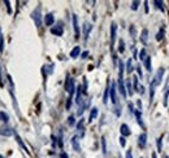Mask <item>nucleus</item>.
<instances>
[{
	"label": "nucleus",
	"instance_id": "1",
	"mask_svg": "<svg viewBox=\"0 0 169 158\" xmlns=\"http://www.w3.org/2000/svg\"><path fill=\"white\" fill-rule=\"evenodd\" d=\"M75 83H74V79L70 78V77H66V80H65V89L66 92L69 93V96H73L74 95V91H75Z\"/></svg>",
	"mask_w": 169,
	"mask_h": 158
},
{
	"label": "nucleus",
	"instance_id": "2",
	"mask_svg": "<svg viewBox=\"0 0 169 158\" xmlns=\"http://www.w3.org/2000/svg\"><path fill=\"white\" fill-rule=\"evenodd\" d=\"M164 73H165V69L164 67H160V69L156 71V74H155V77H153V79L151 80V83H152L153 86H160L161 84V82H163V77H164Z\"/></svg>",
	"mask_w": 169,
	"mask_h": 158
},
{
	"label": "nucleus",
	"instance_id": "3",
	"mask_svg": "<svg viewBox=\"0 0 169 158\" xmlns=\"http://www.w3.org/2000/svg\"><path fill=\"white\" fill-rule=\"evenodd\" d=\"M31 18H33V21H34L35 26H37V27H40V26H42V13H40V7H38L37 9H35V11L31 13Z\"/></svg>",
	"mask_w": 169,
	"mask_h": 158
},
{
	"label": "nucleus",
	"instance_id": "4",
	"mask_svg": "<svg viewBox=\"0 0 169 158\" xmlns=\"http://www.w3.org/2000/svg\"><path fill=\"white\" fill-rule=\"evenodd\" d=\"M109 99H111V101H112V104H114L116 105L117 104V84L116 83H112L111 84V89H109Z\"/></svg>",
	"mask_w": 169,
	"mask_h": 158
},
{
	"label": "nucleus",
	"instance_id": "5",
	"mask_svg": "<svg viewBox=\"0 0 169 158\" xmlns=\"http://www.w3.org/2000/svg\"><path fill=\"white\" fill-rule=\"evenodd\" d=\"M83 93H84L83 87H82V86H78V87H77V95H75V103H77V105H80V106L83 104V99H82Z\"/></svg>",
	"mask_w": 169,
	"mask_h": 158
},
{
	"label": "nucleus",
	"instance_id": "6",
	"mask_svg": "<svg viewBox=\"0 0 169 158\" xmlns=\"http://www.w3.org/2000/svg\"><path fill=\"white\" fill-rule=\"evenodd\" d=\"M117 89L120 91V93H121V96L125 99L126 96H128V92H126V87H125V83H124V79H120L119 78V82H117Z\"/></svg>",
	"mask_w": 169,
	"mask_h": 158
},
{
	"label": "nucleus",
	"instance_id": "7",
	"mask_svg": "<svg viewBox=\"0 0 169 158\" xmlns=\"http://www.w3.org/2000/svg\"><path fill=\"white\" fill-rule=\"evenodd\" d=\"M116 37H117V25L114 22H112V25H111V46L112 47L114 41H116Z\"/></svg>",
	"mask_w": 169,
	"mask_h": 158
},
{
	"label": "nucleus",
	"instance_id": "8",
	"mask_svg": "<svg viewBox=\"0 0 169 158\" xmlns=\"http://www.w3.org/2000/svg\"><path fill=\"white\" fill-rule=\"evenodd\" d=\"M72 20H73V29H74V35L75 38H80V25H78V17L77 14H73V17H72Z\"/></svg>",
	"mask_w": 169,
	"mask_h": 158
},
{
	"label": "nucleus",
	"instance_id": "9",
	"mask_svg": "<svg viewBox=\"0 0 169 158\" xmlns=\"http://www.w3.org/2000/svg\"><path fill=\"white\" fill-rule=\"evenodd\" d=\"M14 133H16V131H14L13 129H11V127H1L0 129V135L1 136H13Z\"/></svg>",
	"mask_w": 169,
	"mask_h": 158
},
{
	"label": "nucleus",
	"instance_id": "10",
	"mask_svg": "<svg viewBox=\"0 0 169 158\" xmlns=\"http://www.w3.org/2000/svg\"><path fill=\"white\" fill-rule=\"evenodd\" d=\"M51 32H52L53 35H57V37H61L62 34H64V29H62V23H57V26L51 29Z\"/></svg>",
	"mask_w": 169,
	"mask_h": 158
},
{
	"label": "nucleus",
	"instance_id": "11",
	"mask_svg": "<svg viewBox=\"0 0 169 158\" xmlns=\"http://www.w3.org/2000/svg\"><path fill=\"white\" fill-rule=\"evenodd\" d=\"M133 87H134V91L139 92V93H142V95L144 93V87H143V86H139L137 77H134V78H133Z\"/></svg>",
	"mask_w": 169,
	"mask_h": 158
},
{
	"label": "nucleus",
	"instance_id": "12",
	"mask_svg": "<svg viewBox=\"0 0 169 158\" xmlns=\"http://www.w3.org/2000/svg\"><path fill=\"white\" fill-rule=\"evenodd\" d=\"M146 144H147V133L143 132L139 135V138H138V145H139V148H146Z\"/></svg>",
	"mask_w": 169,
	"mask_h": 158
},
{
	"label": "nucleus",
	"instance_id": "13",
	"mask_svg": "<svg viewBox=\"0 0 169 158\" xmlns=\"http://www.w3.org/2000/svg\"><path fill=\"white\" fill-rule=\"evenodd\" d=\"M120 132H121V136H124V138H126V136H129L131 133L130 129H129V126L126 123H122L121 127H120Z\"/></svg>",
	"mask_w": 169,
	"mask_h": 158
},
{
	"label": "nucleus",
	"instance_id": "14",
	"mask_svg": "<svg viewBox=\"0 0 169 158\" xmlns=\"http://www.w3.org/2000/svg\"><path fill=\"white\" fill-rule=\"evenodd\" d=\"M92 30V25L91 23H89V22H84L83 23V37H84V39L87 40V38H89V34H90V31Z\"/></svg>",
	"mask_w": 169,
	"mask_h": 158
},
{
	"label": "nucleus",
	"instance_id": "15",
	"mask_svg": "<svg viewBox=\"0 0 169 158\" xmlns=\"http://www.w3.org/2000/svg\"><path fill=\"white\" fill-rule=\"evenodd\" d=\"M44 23H46V26H52L53 23H55V17H53V13L46 14V17H44Z\"/></svg>",
	"mask_w": 169,
	"mask_h": 158
},
{
	"label": "nucleus",
	"instance_id": "16",
	"mask_svg": "<svg viewBox=\"0 0 169 158\" xmlns=\"http://www.w3.org/2000/svg\"><path fill=\"white\" fill-rule=\"evenodd\" d=\"M109 89H111V84H109V79L107 82V87L104 89V95H103V103L108 104V99H109Z\"/></svg>",
	"mask_w": 169,
	"mask_h": 158
},
{
	"label": "nucleus",
	"instance_id": "17",
	"mask_svg": "<svg viewBox=\"0 0 169 158\" xmlns=\"http://www.w3.org/2000/svg\"><path fill=\"white\" fill-rule=\"evenodd\" d=\"M72 147L75 152H80L81 150V145H80V141H78V136H73L72 138Z\"/></svg>",
	"mask_w": 169,
	"mask_h": 158
},
{
	"label": "nucleus",
	"instance_id": "18",
	"mask_svg": "<svg viewBox=\"0 0 169 158\" xmlns=\"http://www.w3.org/2000/svg\"><path fill=\"white\" fill-rule=\"evenodd\" d=\"M135 118H137V122H138V124L142 127V129H144V123H143V119H142V113H141V110H135Z\"/></svg>",
	"mask_w": 169,
	"mask_h": 158
},
{
	"label": "nucleus",
	"instance_id": "19",
	"mask_svg": "<svg viewBox=\"0 0 169 158\" xmlns=\"http://www.w3.org/2000/svg\"><path fill=\"white\" fill-rule=\"evenodd\" d=\"M141 41H142L143 44H147V41H148V30H147V29H143V30H142Z\"/></svg>",
	"mask_w": 169,
	"mask_h": 158
},
{
	"label": "nucleus",
	"instance_id": "20",
	"mask_svg": "<svg viewBox=\"0 0 169 158\" xmlns=\"http://www.w3.org/2000/svg\"><path fill=\"white\" fill-rule=\"evenodd\" d=\"M80 55H81V47L75 46L74 48L72 49V52H70V57L72 58H77V57H80Z\"/></svg>",
	"mask_w": 169,
	"mask_h": 158
},
{
	"label": "nucleus",
	"instance_id": "21",
	"mask_svg": "<svg viewBox=\"0 0 169 158\" xmlns=\"http://www.w3.org/2000/svg\"><path fill=\"white\" fill-rule=\"evenodd\" d=\"M125 87H126V92H128V95L129 96H133L134 95V87H133V84H131V80H126V83H125Z\"/></svg>",
	"mask_w": 169,
	"mask_h": 158
},
{
	"label": "nucleus",
	"instance_id": "22",
	"mask_svg": "<svg viewBox=\"0 0 169 158\" xmlns=\"http://www.w3.org/2000/svg\"><path fill=\"white\" fill-rule=\"evenodd\" d=\"M89 104H90V100H86L84 103L82 104V105L80 106V109H78V112H77V115H82L83 114V112L86 110V108L89 106Z\"/></svg>",
	"mask_w": 169,
	"mask_h": 158
},
{
	"label": "nucleus",
	"instance_id": "23",
	"mask_svg": "<svg viewBox=\"0 0 169 158\" xmlns=\"http://www.w3.org/2000/svg\"><path fill=\"white\" fill-rule=\"evenodd\" d=\"M98 109H96V108H92L91 109V112H90V117H89V122H90V123H91V122L92 121H95V118L96 117H98Z\"/></svg>",
	"mask_w": 169,
	"mask_h": 158
},
{
	"label": "nucleus",
	"instance_id": "24",
	"mask_svg": "<svg viewBox=\"0 0 169 158\" xmlns=\"http://www.w3.org/2000/svg\"><path fill=\"white\" fill-rule=\"evenodd\" d=\"M14 138H16V141H17V143H18V145H20V147H21V148H22V149H23V150H25V152H28V148H26V145H25V144H23L22 139H21V138H20V136H18V133H17V132H16V133H14Z\"/></svg>",
	"mask_w": 169,
	"mask_h": 158
},
{
	"label": "nucleus",
	"instance_id": "25",
	"mask_svg": "<svg viewBox=\"0 0 169 158\" xmlns=\"http://www.w3.org/2000/svg\"><path fill=\"white\" fill-rule=\"evenodd\" d=\"M153 4H155V7L158 8V9H160L161 12H165V4H164V1H160V0H155V1H153Z\"/></svg>",
	"mask_w": 169,
	"mask_h": 158
},
{
	"label": "nucleus",
	"instance_id": "26",
	"mask_svg": "<svg viewBox=\"0 0 169 158\" xmlns=\"http://www.w3.org/2000/svg\"><path fill=\"white\" fill-rule=\"evenodd\" d=\"M164 35H165V27L163 26V27H160V30H159L158 34H156V40L160 41V40L163 39V38H164Z\"/></svg>",
	"mask_w": 169,
	"mask_h": 158
},
{
	"label": "nucleus",
	"instance_id": "27",
	"mask_svg": "<svg viewBox=\"0 0 169 158\" xmlns=\"http://www.w3.org/2000/svg\"><path fill=\"white\" fill-rule=\"evenodd\" d=\"M0 121H1L3 123H8V121H9V115H8V113L0 112Z\"/></svg>",
	"mask_w": 169,
	"mask_h": 158
},
{
	"label": "nucleus",
	"instance_id": "28",
	"mask_svg": "<svg viewBox=\"0 0 169 158\" xmlns=\"http://www.w3.org/2000/svg\"><path fill=\"white\" fill-rule=\"evenodd\" d=\"M83 123H84V121H83V119H81V121L77 123V130H78V132H81V136H83V133H84Z\"/></svg>",
	"mask_w": 169,
	"mask_h": 158
},
{
	"label": "nucleus",
	"instance_id": "29",
	"mask_svg": "<svg viewBox=\"0 0 169 158\" xmlns=\"http://www.w3.org/2000/svg\"><path fill=\"white\" fill-rule=\"evenodd\" d=\"M133 70H134V66H133V60H131V58H129V60H128V62H126V71H128V73L130 74Z\"/></svg>",
	"mask_w": 169,
	"mask_h": 158
},
{
	"label": "nucleus",
	"instance_id": "30",
	"mask_svg": "<svg viewBox=\"0 0 169 158\" xmlns=\"http://www.w3.org/2000/svg\"><path fill=\"white\" fill-rule=\"evenodd\" d=\"M153 97H155V86L150 83V103H152Z\"/></svg>",
	"mask_w": 169,
	"mask_h": 158
},
{
	"label": "nucleus",
	"instance_id": "31",
	"mask_svg": "<svg viewBox=\"0 0 169 158\" xmlns=\"http://www.w3.org/2000/svg\"><path fill=\"white\" fill-rule=\"evenodd\" d=\"M143 64H144V66H146L147 71H151V56H147L146 60L143 61Z\"/></svg>",
	"mask_w": 169,
	"mask_h": 158
},
{
	"label": "nucleus",
	"instance_id": "32",
	"mask_svg": "<svg viewBox=\"0 0 169 158\" xmlns=\"http://www.w3.org/2000/svg\"><path fill=\"white\" fill-rule=\"evenodd\" d=\"M147 56H148V55H147L146 49H144V48H142V49H141V52H139V57H138V58H139L141 61L143 62L144 60H146V57H147Z\"/></svg>",
	"mask_w": 169,
	"mask_h": 158
},
{
	"label": "nucleus",
	"instance_id": "33",
	"mask_svg": "<svg viewBox=\"0 0 169 158\" xmlns=\"http://www.w3.org/2000/svg\"><path fill=\"white\" fill-rule=\"evenodd\" d=\"M119 52H120V53H124V52H125V41H124L122 39L119 40Z\"/></svg>",
	"mask_w": 169,
	"mask_h": 158
},
{
	"label": "nucleus",
	"instance_id": "34",
	"mask_svg": "<svg viewBox=\"0 0 169 158\" xmlns=\"http://www.w3.org/2000/svg\"><path fill=\"white\" fill-rule=\"evenodd\" d=\"M168 97H169V87H168L167 91H165L164 100H163V105H164V106H167V105H168Z\"/></svg>",
	"mask_w": 169,
	"mask_h": 158
},
{
	"label": "nucleus",
	"instance_id": "35",
	"mask_svg": "<svg viewBox=\"0 0 169 158\" xmlns=\"http://www.w3.org/2000/svg\"><path fill=\"white\" fill-rule=\"evenodd\" d=\"M161 141H163V136H160V138L158 139V152H159V153H161V152H163V144H161Z\"/></svg>",
	"mask_w": 169,
	"mask_h": 158
},
{
	"label": "nucleus",
	"instance_id": "36",
	"mask_svg": "<svg viewBox=\"0 0 169 158\" xmlns=\"http://www.w3.org/2000/svg\"><path fill=\"white\" fill-rule=\"evenodd\" d=\"M4 52V37H0V53Z\"/></svg>",
	"mask_w": 169,
	"mask_h": 158
},
{
	"label": "nucleus",
	"instance_id": "37",
	"mask_svg": "<svg viewBox=\"0 0 169 158\" xmlns=\"http://www.w3.org/2000/svg\"><path fill=\"white\" fill-rule=\"evenodd\" d=\"M102 149H103V153L104 154L107 153V145H105V138H104V136L102 138Z\"/></svg>",
	"mask_w": 169,
	"mask_h": 158
},
{
	"label": "nucleus",
	"instance_id": "38",
	"mask_svg": "<svg viewBox=\"0 0 169 158\" xmlns=\"http://www.w3.org/2000/svg\"><path fill=\"white\" fill-rule=\"evenodd\" d=\"M139 4H141V3L138 1V0L133 1V3H131V9H133V11H137V9H138V7H139Z\"/></svg>",
	"mask_w": 169,
	"mask_h": 158
},
{
	"label": "nucleus",
	"instance_id": "39",
	"mask_svg": "<svg viewBox=\"0 0 169 158\" xmlns=\"http://www.w3.org/2000/svg\"><path fill=\"white\" fill-rule=\"evenodd\" d=\"M72 97H73V96H69L68 97V101H66V105L65 106H66V109H68V110L70 109V106H72Z\"/></svg>",
	"mask_w": 169,
	"mask_h": 158
},
{
	"label": "nucleus",
	"instance_id": "40",
	"mask_svg": "<svg viewBox=\"0 0 169 158\" xmlns=\"http://www.w3.org/2000/svg\"><path fill=\"white\" fill-rule=\"evenodd\" d=\"M120 145H121L122 148L126 145V139L124 138V136H120Z\"/></svg>",
	"mask_w": 169,
	"mask_h": 158
},
{
	"label": "nucleus",
	"instance_id": "41",
	"mask_svg": "<svg viewBox=\"0 0 169 158\" xmlns=\"http://www.w3.org/2000/svg\"><path fill=\"white\" fill-rule=\"evenodd\" d=\"M74 117H73V115H70V117H69L68 118V124H69V126H73V124H74Z\"/></svg>",
	"mask_w": 169,
	"mask_h": 158
},
{
	"label": "nucleus",
	"instance_id": "42",
	"mask_svg": "<svg viewBox=\"0 0 169 158\" xmlns=\"http://www.w3.org/2000/svg\"><path fill=\"white\" fill-rule=\"evenodd\" d=\"M137 73H138V77H139V78H143V73H142L141 65H138V66H137Z\"/></svg>",
	"mask_w": 169,
	"mask_h": 158
},
{
	"label": "nucleus",
	"instance_id": "43",
	"mask_svg": "<svg viewBox=\"0 0 169 158\" xmlns=\"http://www.w3.org/2000/svg\"><path fill=\"white\" fill-rule=\"evenodd\" d=\"M4 4L5 5H7V9H8V13H12V9H11V3L9 1H8V0H5V1H4Z\"/></svg>",
	"mask_w": 169,
	"mask_h": 158
},
{
	"label": "nucleus",
	"instance_id": "44",
	"mask_svg": "<svg viewBox=\"0 0 169 158\" xmlns=\"http://www.w3.org/2000/svg\"><path fill=\"white\" fill-rule=\"evenodd\" d=\"M44 67H47L48 74H52V71H53V65H52V64H51V65H47V66H44Z\"/></svg>",
	"mask_w": 169,
	"mask_h": 158
},
{
	"label": "nucleus",
	"instance_id": "45",
	"mask_svg": "<svg viewBox=\"0 0 169 158\" xmlns=\"http://www.w3.org/2000/svg\"><path fill=\"white\" fill-rule=\"evenodd\" d=\"M126 158H133V152H131V149L126 150Z\"/></svg>",
	"mask_w": 169,
	"mask_h": 158
},
{
	"label": "nucleus",
	"instance_id": "46",
	"mask_svg": "<svg viewBox=\"0 0 169 158\" xmlns=\"http://www.w3.org/2000/svg\"><path fill=\"white\" fill-rule=\"evenodd\" d=\"M130 34L133 35V38L135 37V27L134 26H130Z\"/></svg>",
	"mask_w": 169,
	"mask_h": 158
},
{
	"label": "nucleus",
	"instance_id": "47",
	"mask_svg": "<svg viewBox=\"0 0 169 158\" xmlns=\"http://www.w3.org/2000/svg\"><path fill=\"white\" fill-rule=\"evenodd\" d=\"M143 4H144V12H146V13H148V1H144Z\"/></svg>",
	"mask_w": 169,
	"mask_h": 158
},
{
	"label": "nucleus",
	"instance_id": "48",
	"mask_svg": "<svg viewBox=\"0 0 169 158\" xmlns=\"http://www.w3.org/2000/svg\"><path fill=\"white\" fill-rule=\"evenodd\" d=\"M129 109H130V113H135V109H134V106H133V104L131 103H129Z\"/></svg>",
	"mask_w": 169,
	"mask_h": 158
},
{
	"label": "nucleus",
	"instance_id": "49",
	"mask_svg": "<svg viewBox=\"0 0 169 158\" xmlns=\"http://www.w3.org/2000/svg\"><path fill=\"white\" fill-rule=\"evenodd\" d=\"M87 56H89V52L86 51V52H83L82 55H81V57H82V58H87Z\"/></svg>",
	"mask_w": 169,
	"mask_h": 158
},
{
	"label": "nucleus",
	"instance_id": "50",
	"mask_svg": "<svg viewBox=\"0 0 169 158\" xmlns=\"http://www.w3.org/2000/svg\"><path fill=\"white\" fill-rule=\"evenodd\" d=\"M137 105H138V110H141V109H142V101H141V100L137 101Z\"/></svg>",
	"mask_w": 169,
	"mask_h": 158
},
{
	"label": "nucleus",
	"instance_id": "51",
	"mask_svg": "<svg viewBox=\"0 0 169 158\" xmlns=\"http://www.w3.org/2000/svg\"><path fill=\"white\" fill-rule=\"evenodd\" d=\"M60 157H61V158H69V157H68V154L64 153V152H62V153L60 154Z\"/></svg>",
	"mask_w": 169,
	"mask_h": 158
},
{
	"label": "nucleus",
	"instance_id": "52",
	"mask_svg": "<svg viewBox=\"0 0 169 158\" xmlns=\"http://www.w3.org/2000/svg\"><path fill=\"white\" fill-rule=\"evenodd\" d=\"M151 158H156V153H152V154H151Z\"/></svg>",
	"mask_w": 169,
	"mask_h": 158
},
{
	"label": "nucleus",
	"instance_id": "53",
	"mask_svg": "<svg viewBox=\"0 0 169 158\" xmlns=\"http://www.w3.org/2000/svg\"><path fill=\"white\" fill-rule=\"evenodd\" d=\"M3 84V82H1V71H0V86Z\"/></svg>",
	"mask_w": 169,
	"mask_h": 158
},
{
	"label": "nucleus",
	"instance_id": "54",
	"mask_svg": "<svg viewBox=\"0 0 169 158\" xmlns=\"http://www.w3.org/2000/svg\"><path fill=\"white\" fill-rule=\"evenodd\" d=\"M163 158H169V157L167 156V154H165V156H164V157H163Z\"/></svg>",
	"mask_w": 169,
	"mask_h": 158
},
{
	"label": "nucleus",
	"instance_id": "55",
	"mask_svg": "<svg viewBox=\"0 0 169 158\" xmlns=\"http://www.w3.org/2000/svg\"><path fill=\"white\" fill-rule=\"evenodd\" d=\"M0 37H1V27H0Z\"/></svg>",
	"mask_w": 169,
	"mask_h": 158
},
{
	"label": "nucleus",
	"instance_id": "56",
	"mask_svg": "<svg viewBox=\"0 0 169 158\" xmlns=\"http://www.w3.org/2000/svg\"><path fill=\"white\" fill-rule=\"evenodd\" d=\"M0 158H4V157H3V156H1V154H0Z\"/></svg>",
	"mask_w": 169,
	"mask_h": 158
},
{
	"label": "nucleus",
	"instance_id": "57",
	"mask_svg": "<svg viewBox=\"0 0 169 158\" xmlns=\"http://www.w3.org/2000/svg\"><path fill=\"white\" fill-rule=\"evenodd\" d=\"M141 158H142V157H141Z\"/></svg>",
	"mask_w": 169,
	"mask_h": 158
}]
</instances>
